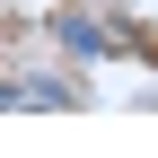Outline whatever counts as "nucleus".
<instances>
[{
    "label": "nucleus",
    "instance_id": "1",
    "mask_svg": "<svg viewBox=\"0 0 158 158\" xmlns=\"http://www.w3.org/2000/svg\"><path fill=\"white\" fill-rule=\"evenodd\" d=\"M62 44H70V53H106V35H97L88 18H62Z\"/></svg>",
    "mask_w": 158,
    "mask_h": 158
}]
</instances>
